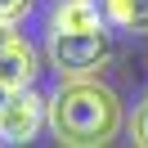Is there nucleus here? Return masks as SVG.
<instances>
[{"mask_svg": "<svg viewBox=\"0 0 148 148\" xmlns=\"http://www.w3.org/2000/svg\"><path fill=\"white\" fill-rule=\"evenodd\" d=\"M130 139H135L139 148H148V99L135 108V117H130Z\"/></svg>", "mask_w": 148, "mask_h": 148, "instance_id": "nucleus-7", "label": "nucleus"}, {"mask_svg": "<svg viewBox=\"0 0 148 148\" xmlns=\"http://www.w3.org/2000/svg\"><path fill=\"white\" fill-rule=\"evenodd\" d=\"M32 9V0H0V23H18Z\"/></svg>", "mask_w": 148, "mask_h": 148, "instance_id": "nucleus-8", "label": "nucleus"}, {"mask_svg": "<svg viewBox=\"0 0 148 148\" xmlns=\"http://www.w3.org/2000/svg\"><path fill=\"white\" fill-rule=\"evenodd\" d=\"M36 72H40V58H36V49L27 45V40H14L5 54H0V81L9 85V90H23V85H32L36 81Z\"/></svg>", "mask_w": 148, "mask_h": 148, "instance_id": "nucleus-4", "label": "nucleus"}, {"mask_svg": "<svg viewBox=\"0 0 148 148\" xmlns=\"http://www.w3.org/2000/svg\"><path fill=\"white\" fill-rule=\"evenodd\" d=\"M45 121L54 139L67 148H103L121 130V99L99 76H63Z\"/></svg>", "mask_w": 148, "mask_h": 148, "instance_id": "nucleus-1", "label": "nucleus"}, {"mask_svg": "<svg viewBox=\"0 0 148 148\" xmlns=\"http://www.w3.org/2000/svg\"><path fill=\"white\" fill-rule=\"evenodd\" d=\"M45 112H49V99H40L32 85L9 90V99L0 103V144H27V139H36Z\"/></svg>", "mask_w": 148, "mask_h": 148, "instance_id": "nucleus-3", "label": "nucleus"}, {"mask_svg": "<svg viewBox=\"0 0 148 148\" xmlns=\"http://www.w3.org/2000/svg\"><path fill=\"white\" fill-rule=\"evenodd\" d=\"M103 18L121 32H135V36H148V0H99Z\"/></svg>", "mask_w": 148, "mask_h": 148, "instance_id": "nucleus-6", "label": "nucleus"}, {"mask_svg": "<svg viewBox=\"0 0 148 148\" xmlns=\"http://www.w3.org/2000/svg\"><path fill=\"white\" fill-rule=\"evenodd\" d=\"M103 5L99 0H58L49 9V27H63V32H90V27H103Z\"/></svg>", "mask_w": 148, "mask_h": 148, "instance_id": "nucleus-5", "label": "nucleus"}, {"mask_svg": "<svg viewBox=\"0 0 148 148\" xmlns=\"http://www.w3.org/2000/svg\"><path fill=\"white\" fill-rule=\"evenodd\" d=\"M14 40H18V32H14V23H0V54L9 49Z\"/></svg>", "mask_w": 148, "mask_h": 148, "instance_id": "nucleus-9", "label": "nucleus"}, {"mask_svg": "<svg viewBox=\"0 0 148 148\" xmlns=\"http://www.w3.org/2000/svg\"><path fill=\"white\" fill-rule=\"evenodd\" d=\"M45 58L49 67L63 76H99L112 58V40L103 27H90V32H63V27H49L45 36Z\"/></svg>", "mask_w": 148, "mask_h": 148, "instance_id": "nucleus-2", "label": "nucleus"}, {"mask_svg": "<svg viewBox=\"0 0 148 148\" xmlns=\"http://www.w3.org/2000/svg\"><path fill=\"white\" fill-rule=\"evenodd\" d=\"M5 99H9V85H5V81H0V103H5Z\"/></svg>", "mask_w": 148, "mask_h": 148, "instance_id": "nucleus-10", "label": "nucleus"}]
</instances>
